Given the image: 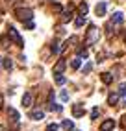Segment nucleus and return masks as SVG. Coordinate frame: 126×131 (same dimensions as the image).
<instances>
[{"label": "nucleus", "instance_id": "obj_1", "mask_svg": "<svg viewBox=\"0 0 126 131\" xmlns=\"http://www.w3.org/2000/svg\"><path fill=\"white\" fill-rule=\"evenodd\" d=\"M98 39H100V31H98V28H96V26H89L87 35H85V42H87V45H95Z\"/></svg>", "mask_w": 126, "mask_h": 131}, {"label": "nucleus", "instance_id": "obj_2", "mask_svg": "<svg viewBox=\"0 0 126 131\" xmlns=\"http://www.w3.org/2000/svg\"><path fill=\"white\" fill-rule=\"evenodd\" d=\"M15 17L24 22V20H30L33 17V11L30 9V7H17V9H15Z\"/></svg>", "mask_w": 126, "mask_h": 131}, {"label": "nucleus", "instance_id": "obj_3", "mask_svg": "<svg viewBox=\"0 0 126 131\" xmlns=\"http://www.w3.org/2000/svg\"><path fill=\"white\" fill-rule=\"evenodd\" d=\"M10 39H11L13 42H17V45H19L21 48L24 46V41H22V37L19 35V33L15 31V28H10Z\"/></svg>", "mask_w": 126, "mask_h": 131}, {"label": "nucleus", "instance_id": "obj_4", "mask_svg": "<svg viewBox=\"0 0 126 131\" xmlns=\"http://www.w3.org/2000/svg\"><path fill=\"white\" fill-rule=\"evenodd\" d=\"M84 115H85V109H84V105H82V103H76V105L73 107V116L80 118V116H84Z\"/></svg>", "mask_w": 126, "mask_h": 131}, {"label": "nucleus", "instance_id": "obj_5", "mask_svg": "<svg viewBox=\"0 0 126 131\" xmlns=\"http://www.w3.org/2000/svg\"><path fill=\"white\" fill-rule=\"evenodd\" d=\"M106 9H107L106 2H98V4H96V7H95V13H96L98 17H104V15H106Z\"/></svg>", "mask_w": 126, "mask_h": 131}, {"label": "nucleus", "instance_id": "obj_6", "mask_svg": "<svg viewBox=\"0 0 126 131\" xmlns=\"http://www.w3.org/2000/svg\"><path fill=\"white\" fill-rule=\"evenodd\" d=\"M122 22H124V15H122V11H117V13L111 15V24H122Z\"/></svg>", "mask_w": 126, "mask_h": 131}, {"label": "nucleus", "instance_id": "obj_7", "mask_svg": "<svg viewBox=\"0 0 126 131\" xmlns=\"http://www.w3.org/2000/svg\"><path fill=\"white\" fill-rule=\"evenodd\" d=\"M70 19H73V6H69V9H67V11H63V17H61V22L65 24V22H69Z\"/></svg>", "mask_w": 126, "mask_h": 131}, {"label": "nucleus", "instance_id": "obj_8", "mask_svg": "<svg viewBox=\"0 0 126 131\" xmlns=\"http://www.w3.org/2000/svg\"><path fill=\"white\" fill-rule=\"evenodd\" d=\"M113 127H115V122H113V120H104V122H102V126H100L102 131H111Z\"/></svg>", "mask_w": 126, "mask_h": 131}, {"label": "nucleus", "instance_id": "obj_9", "mask_svg": "<svg viewBox=\"0 0 126 131\" xmlns=\"http://www.w3.org/2000/svg\"><path fill=\"white\" fill-rule=\"evenodd\" d=\"M65 70V61L63 59H59L56 65H54V74H59V72H63Z\"/></svg>", "mask_w": 126, "mask_h": 131}, {"label": "nucleus", "instance_id": "obj_10", "mask_svg": "<svg viewBox=\"0 0 126 131\" xmlns=\"http://www.w3.org/2000/svg\"><path fill=\"white\" fill-rule=\"evenodd\" d=\"M32 102H33V96H32L30 92H26V94L22 96V105H24V107H30Z\"/></svg>", "mask_w": 126, "mask_h": 131}, {"label": "nucleus", "instance_id": "obj_11", "mask_svg": "<svg viewBox=\"0 0 126 131\" xmlns=\"http://www.w3.org/2000/svg\"><path fill=\"white\" fill-rule=\"evenodd\" d=\"M43 116H44V113H43V111H39V109L30 111V118H33V120H43Z\"/></svg>", "mask_w": 126, "mask_h": 131}, {"label": "nucleus", "instance_id": "obj_12", "mask_svg": "<svg viewBox=\"0 0 126 131\" xmlns=\"http://www.w3.org/2000/svg\"><path fill=\"white\" fill-rule=\"evenodd\" d=\"M100 80H102L106 85H110V83L113 81V76H111L110 72H102V74H100Z\"/></svg>", "mask_w": 126, "mask_h": 131}, {"label": "nucleus", "instance_id": "obj_13", "mask_svg": "<svg viewBox=\"0 0 126 131\" xmlns=\"http://www.w3.org/2000/svg\"><path fill=\"white\" fill-rule=\"evenodd\" d=\"M2 67L6 68V70H11L13 68V61L10 57H2Z\"/></svg>", "mask_w": 126, "mask_h": 131}, {"label": "nucleus", "instance_id": "obj_14", "mask_svg": "<svg viewBox=\"0 0 126 131\" xmlns=\"http://www.w3.org/2000/svg\"><path fill=\"white\" fill-rule=\"evenodd\" d=\"M7 115H10V118H11L13 122H17V120L21 118V115H19V113H17L13 107H10V109H7Z\"/></svg>", "mask_w": 126, "mask_h": 131}, {"label": "nucleus", "instance_id": "obj_15", "mask_svg": "<svg viewBox=\"0 0 126 131\" xmlns=\"http://www.w3.org/2000/svg\"><path fill=\"white\" fill-rule=\"evenodd\" d=\"M87 11H89V7H87V4L85 2H82L78 6V13H80V17H85L87 15Z\"/></svg>", "mask_w": 126, "mask_h": 131}, {"label": "nucleus", "instance_id": "obj_16", "mask_svg": "<svg viewBox=\"0 0 126 131\" xmlns=\"http://www.w3.org/2000/svg\"><path fill=\"white\" fill-rule=\"evenodd\" d=\"M61 127L65 129V131H73V129H74V124H73L70 120H63V122H61Z\"/></svg>", "mask_w": 126, "mask_h": 131}, {"label": "nucleus", "instance_id": "obj_17", "mask_svg": "<svg viewBox=\"0 0 126 131\" xmlns=\"http://www.w3.org/2000/svg\"><path fill=\"white\" fill-rule=\"evenodd\" d=\"M70 67H73L74 70H78V68L82 67V57H74L73 61H70Z\"/></svg>", "mask_w": 126, "mask_h": 131}, {"label": "nucleus", "instance_id": "obj_18", "mask_svg": "<svg viewBox=\"0 0 126 131\" xmlns=\"http://www.w3.org/2000/svg\"><path fill=\"white\" fill-rule=\"evenodd\" d=\"M117 102H119V94H110L107 96V103H110V105H117Z\"/></svg>", "mask_w": 126, "mask_h": 131}, {"label": "nucleus", "instance_id": "obj_19", "mask_svg": "<svg viewBox=\"0 0 126 131\" xmlns=\"http://www.w3.org/2000/svg\"><path fill=\"white\" fill-rule=\"evenodd\" d=\"M54 80H56V83L58 85H63L67 80H65V76H61V74H54Z\"/></svg>", "mask_w": 126, "mask_h": 131}, {"label": "nucleus", "instance_id": "obj_20", "mask_svg": "<svg viewBox=\"0 0 126 131\" xmlns=\"http://www.w3.org/2000/svg\"><path fill=\"white\" fill-rule=\"evenodd\" d=\"M63 50H65V45H63V42H56V45H54V52H56V54H59Z\"/></svg>", "mask_w": 126, "mask_h": 131}, {"label": "nucleus", "instance_id": "obj_21", "mask_svg": "<svg viewBox=\"0 0 126 131\" xmlns=\"http://www.w3.org/2000/svg\"><path fill=\"white\" fill-rule=\"evenodd\" d=\"M74 24H76V28H82V26L85 24V17H78V19L74 20Z\"/></svg>", "mask_w": 126, "mask_h": 131}, {"label": "nucleus", "instance_id": "obj_22", "mask_svg": "<svg viewBox=\"0 0 126 131\" xmlns=\"http://www.w3.org/2000/svg\"><path fill=\"white\" fill-rule=\"evenodd\" d=\"M24 28H26V30H33V28H35L33 20H32V19H30V20H24Z\"/></svg>", "mask_w": 126, "mask_h": 131}, {"label": "nucleus", "instance_id": "obj_23", "mask_svg": "<svg viewBox=\"0 0 126 131\" xmlns=\"http://www.w3.org/2000/svg\"><path fill=\"white\" fill-rule=\"evenodd\" d=\"M59 98H61V102H69V92L67 91H61L59 92Z\"/></svg>", "mask_w": 126, "mask_h": 131}, {"label": "nucleus", "instance_id": "obj_24", "mask_svg": "<svg viewBox=\"0 0 126 131\" xmlns=\"http://www.w3.org/2000/svg\"><path fill=\"white\" fill-rule=\"evenodd\" d=\"M98 115H100V111H98V107H95V109L91 111V118H96Z\"/></svg>", "mask_w": 126, "mask_h": 131}, {"label": "nucleus", "instance_id": "obj_25", "mask_svg": "<svg viewBox=\"0 0 126 131\" xmlns=\"http://www.w3.org/2000/svg\"><path fill=\"white\" fill-rule=\"evenodd\" d=\"M121 127H122V129H126V115H122V116H121Z\"/></svg>", "mask_w": 126, "mask_h": 131}, {"label": "nucleus", "instance_id": "obj_26", "mask_svg": "<svg viewBox=\"0 0 126 131\" xmlns=\"http://www.w3.org/2000/svg\"><path fill=\"white\" fill-rule=\"evenodd\" d=\"M119 92H121V94H126V83H121V87H119Z\"/></svg>", "mask_w": 126, "mask_h": 131}, {"label": "nucleus", "instance_id": "obj_27", "mask_svg": "<svg viewBox=\"0 0 126 131\" xmlns=\"http://www.w3.org/2000/svg\"><path fill=\"white\" fill-rule=\"evenodd\" d=\"M0 42H2V46H4V48L10 46V45H7V37H2V39H0Z\"/></svg>", "mask_w": 126, "mask_h": 131}, {"label": "nucleus", "instance_id": "obj_28", "mask_svg": "<svg viewBox=\"0 0 126 131\" xmlns=\"http://www.w3.org/2000/svg\"><path fill=\"white\" fill-rule=\"evenodd\" d=\"M47 131H58V126H56V124H50V126L47 127Z\"/></svg>", "mask_w": 126, "mask_h": 131}, {"label": "nucleus", "instance_id": "obj_29", "mask_svg": "<svg viewBox=\"0 0 126 131\" xmlns=\"http://www.w3.org/2000/svg\"><path fill=\"white\" fill-rule=\"evenodd\" d=\"M91 68H93V65H91V63H87V65L84 67V72H89V70H91Z\"/></svg>", "mask_w": 126, "mask_h": 131}, {"label": "nucleus", "instance_id": "obj_30", "mask_svg": "<svg viewBox=\"0 0 126 131\" xmlns=\"http://www.w3.org/2000/svg\"><path fill=\"white\" fill-rule=\"evenodd\" d=\"M0 68H2V57H0Z\"/></svg>", "mask_w": 126, "mask_h": 131}, {"label": "nucleus", "instance_id": "obj_31", "mask_svg": "<svg viewBox=\"0 0 126 131\" xmlns=\"http://www.w3.org/2000/svg\"><path fill=\"white\" fill-rule=\"evenodd\" d=\"M0 103H2V94H0Z\"/></svg>", "mask_w": 126, "mask_h": 131}, {"label": "nucleus", "instance_id": "obj_32", "mask_svg": "<svg viewBox=\"0 0 126 131\" xmlns=\"http://www.w3.org/2000/svg\"><path fill=\"white\" fill-rule=\"evenodd\" d=\"M124 45H126V37H124Z\"/></svg>", "mask_w": 126, "mask_h": 131}]
</instances>
